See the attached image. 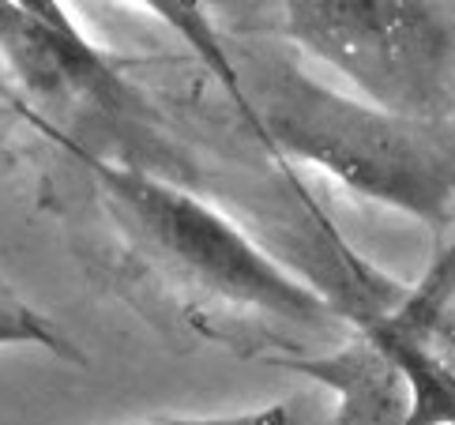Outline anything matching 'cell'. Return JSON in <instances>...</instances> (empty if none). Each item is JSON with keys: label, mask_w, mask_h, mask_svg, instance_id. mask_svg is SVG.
Segmentation results:
<instances>
[{"label": "cell", "mask_w": 455, "mask_h": 425, "mask_svg": "<svg viewBox=\"0 0 455 425\" xmlns=\"http://www.w3.org/2000/svg\"><path fill=\"white\" fill-rule=\"evenodd\" d=\"M68 162L84 207L106 237L109 264L204 339H237L249 324L328 328L343 320L328 293L298 279L241 226L177 177L94 155L35 128Z\"/></svg>", "instance_id": "6da1fadb"}, {"label": "cell", "mask_w": 455, "mask_h": 425, "mask_svg": "<svg viewBox=\"0 0 455 425\" xmlns=\"http://www.w3.org/2000/svg\"><path fill=\"white\" fill-rule=\"evenodd\" d=\"M245 124L267 151L305 162L362 200L441 230L455 211V158L436 124L335 91L298 57L234 53Z\"/></svg>", "instance_id": "7a4b0ae2"}, {"label": "cell", "mask_w": 455, "mask_h": 425, "mask_svg": "<svg viewBox=\"0 0 455 425\" xmlns=\"http://www.w3.org/2000/svg\"><path fill=\"white\" fill-rule=\"evenodd\" d=\"M0 64L35 128H50L94 155L166 177L181 173V158L158 136L155 109L121 57L94 45L72 12L42 15L20 0H0Z\"/></svg>", "instance_id": "3957f363"}, {"label": "cell", "mask_w": 455, "mask_h": 425, "mask_svg": "<svg viewBox=\"0 0 455 425\" xmlns=\"http://www.w3.org/2000/svg\"><path fill=\"white\" fill-rule=\"evenodd\" d=\"M290 42L365 102L441 124L455 102V15L444 0H283Z\"/></svg>", "instance_id": "277c9868"}, {"label": "cell", "mask_w": 455, "mask_h": 425, "mask_svg": "<svg viewBox=\"0 0 455 425\" xmlns=\"http://www.w3.org/2000/svg\"><path fill=\"white\" fill-rule=\"evenodd\" d=\"M286 369L316 381L335 396V425H406V388L377 335L357 328L328 354L283 357Z\"/></svg>", "instance_id": "5b68a950"}, {"label": "cell", "mask_w": 455, "mask_h": 425, "mask_svg": "<svg viewBox=\"0 0 455 425\" xmlns=\"http://www.w3.org/2000/svg\"><path fill=\"white\" fill-rule=\"evenodd\" d=\"M143 12H151L155 20H162L177 38H181L192 53L200 57V64L211 72V79L226 91V98L234 102L237 113H245V98H241V79L234 64V49L219 35L215 20L204 0H132Z\"/></svg>", "instance_id": "8992f818"}, {"label": "cell", "mask_w": 455, "mask_h": 425, "mask_svg": "<svg viewBox=\"0 0 455 425\" xmlns=\"http://www.w3.org/2000/svg\"><path fill=\"white\" fill-rule=\"evenodd\" d=\"M0 350H45L60 362H84V354L72 347L68 335H60L53 320L30 309L4 275H0Z\"/></svg>", "instance_id": "52a82bcc"}, {"label": "cell", "mask_w": 455, "mask_h": 425, "mask_svg": "<svg viewBox=\"0 0 455 425\" xmlns=\"http://www.w3.org/2000/svg\"><path fill=\"white\" fill-rule=\"evenodd\" d=\"M158 425H301L298 411L286 403H267V406H249V411L234 414H204V418H170Z\"/></svg>", "instance_id": "ba28073f"}, {"label": "cell", "mask_w": 455, "mask_h": 425, "mask_svg": "<svg viewBox=\"0 0 455 425\" xmlns=\"http://www.w3.org/2000/svg\"><path fill=\"white\" fill-rule=\"evenodd\" d=\"M30 128V109L23 98H15L8 87H0V166L8 162L12 147H15V136Z\"/></svg>", "instance_id": "9c48e42d"}]
</instances>
